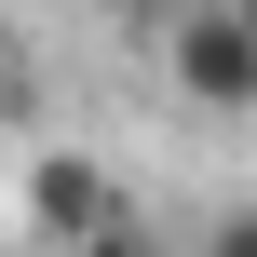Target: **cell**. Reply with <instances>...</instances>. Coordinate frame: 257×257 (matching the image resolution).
Here are the masks:
<instances>
[{
	"instance_id": "6da1fadb",
	"label": "cell",
	"mask_w": 257,
	"mask_h": 257,
	"mask_svg": "<svg viewBox=\"0 0 257 257\" xmlns=\"http://www.w3.org/2000/svg\"><path fill=\"white\" fill-rule=\"evenodd\" d=\"M163 68H176V95H190V108L244 122V108H257V14H244V0H190V14H176V41H163Z\"/></svg>"
},
{
	"instance_id": "7a4b0ae2",
	"label": "cell",
	"mask_w": 257,
	"mask_h": 257,
	"mask_svg": "<svg viewBox=\"0 0 257 257\" xmlns=\"http://www.w3.org/2000/svg\"><path fill=\"white\" fill-rule=\"evenodd\" d=\"M122 217H136V203H122V176H108L95 149H41V163H27V230L54 257H81L95 230H122Z\"/></svg>"
},
{
	"instance_id": "3957f363",
	"label": "cell",
	"mask_w": 257,
	"mask_h": 257,
	"mask_svg": "<svg viewBox=\"0 0 257 257\" xmlns=\"http://www.w3.org/2000/svg\"><path fill=\"white\" fill-rule=\"evenodd\" d=\"M203 257H257V203H230V217L203 230Z\"/></svg>"
},
{
	"instance_id": "277c9868",
	"label": "cell",
	"mask_w": 257,
	"mask_h": 257,
	"mask_svg": "<svg viewBox=\"0 0 257 257\" xmlns=\"http://www.w3.org/2000/svg\"><path fill=\"white\" fill-rule=\"evenodd\" d=\"M81 257H163V244H149V230L122 217V230H95V244H81Z\"/></svg>"
},
{
	"instance_id": "5b68a950",
	"label": "cell",
	"mask_w": 257,
	"mask_h": 257,
	"mask_svg": "<svg viewBox=\"0 0 257 257\" xmlns=\"http://www.w3.org/2000/svg\"><path fill=\"white\" fill-rule=\"evenodd\" d=\"M244 14H257V0H244Z\"/></svg>"
}]
</instances>
